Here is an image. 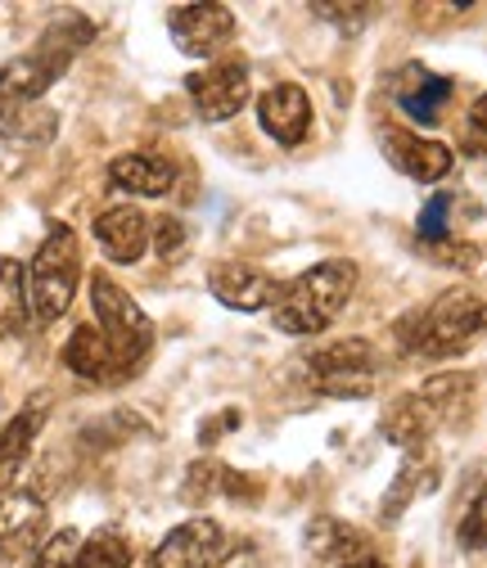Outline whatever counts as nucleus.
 <instances>
[{"label": "nucleus", "mask_w": 487, "mask_h": 568, "mask_svg": "<svg viewBox=\"0 0 487 568\" xmlns=\"http://www.w3.org/2000/svg\"><path fill=\"white\" fill-rule=\"evenodd\" d=\"M357 290V266L347 257H329L312 271H303L294 284H281V294L271 303V321L285 334H321L334 325V316L343 312V303Z\"/></svg>", "instance_id": "1"}, {"label": "nucleus", "mask_w": 487, "mask_h": 568, "mask_svg": "<svg viewBox=\"0 0 487 568\" xmlns=\"http://www.w3.org/2000/svg\"><path fill=\"white\" fill-rule=\"evenodd\" d=\"M78 275H82L78 235L68 226H54L28 266V312L37 316V325H54L68 312V303L78 294Z\"/></svg>", "instance_id": "2"}, {"label": "nucleus", "mask_w": 487, "mask_h": 568, "mask_svg": "<svg viewBox=\"0 0 487 568\" xmlns=\"http://www.w3.org/2000/svg\"><path fill=\"white\" fill-rule=\"evenodd\" d=\"M91 307H95V329L104 334V343L113 347V362H118V375H131L150 357L154 347V325L150 316L135 307V298L109 275H95L91 280Z\"/></svg>", "instance_id": "3"}, {"label": "nucleus", "mask_w": 487, "mask_h": 568, "mask_svg": "<svg viewBox=\"0 0 487 568\" xmlns=\"http://www.w3.org/2000/svg\"><path fill=\"white\" fill-rule=\"evenodd\" d=\"M469 393V379L465 375H443V379H434L425 393H406V397H397L393 406H388V415H384V438L393 443V447H420L438 424L460 406V397Z\"/></svg>", "instance_id": "4"}, {"label": "nucleus", "mask_w": 487, "mask_h": 568, "mask_svg": "<svg viewBox=\"0 0 487 568\" xmlns=\"http://www.w3.org/2000/svg\"><path fill=\"white\" fill-rule=\"evenodd\" d=\"M410 347L429 352V357H447V352H460L478 329H483V303L469 290H452L443 294L425 316H415L410 325Z\"/></svg>", "instance_id": "5"}, {"label": "nucleus", "mask_w": 487, "mask_h": 568, "mask_svg": "<svg viewBox=\"0 0 487 568\" xmlns=\"http://www.w3.org/2000/svg\"><path fill=\"white\" fill-rule=\"evenodd\" d=\"M307 371L329 397H371L375 393V352L366 338H343L307 357Z\"/></svg>", "instance_id": "6"}, {"label": "nucleus", "mask_w": 487, "mask_h": 568, "mask_svg": "<svg viewBox=\"0 0 487 568\" xmlns=\"http://www.w3.org/2000/svg\"><path fill=\"white\" fill-rule=\"evenodd\" d=\"M190 100L203 122H226L248 104V68L240 59L207 63L203 73H190Z\"/></svg>", "instance_id": "7"}, {"label": "nucleus", "mask_w": 487, "mask_h": 568, "mask_svg": "<svg viewBox=\"0 0 487 568\" xmlns=\"http://www.w3.org/2000/svg\"><path fill=\"white\" fill-rule=\"evenodd\" d=\"M176 50L190 59H213L231 37H235V14L226 6H181L168 19Z\"/></svg>", "instance_id": "8"}, {"label": "nucleus", "mask_w": 487, "mask_h": 568, "mask_svg": "<svg viewBox=\"0 0 487 568\" xmlns=\"http://www.w3.org/2000/svg\"><path fill=\"white\" fill-rule=\"evenodd\" d=\"M226 555V532L217 519H190L168 532L154 550V568H213Z\"/></svg>", "instance_id": "9"}, {"label": "nucleus", "mask_w": 487, "mask_h": 568, "mask_svg": "<svg viewBox=\"0 0 487 568\" xmlns=\"http://www.w3.org/2000/svg\"><path fill=\"white\" fill-rule=\"evenodd\" d=\"M257 118H262V131L275 140V145H303L307 131H312V100H307L303 87L281 82L257 100Z\"/></svg>", "instance_id": "10"}, {"label": "nucleus", "mask_w": 487, "mask_h": 568, "mask_svg": "<svg viewBox=\"0 0 487 568\" xmlns=\"http://www.w3.org/2000/svg\"><path fill=\"white\" fill-rule=\"evenodd\" d=\"M207 290H213L217 303L235 307V312H262L275 303L281 284H275L266 271L248 266V262H217L213 275H207Z\"/></svg>", "instance_id": "11"}, {"label": "nucleus", "mask_w": 487, "mask_h": 568, "mask_svg": "<svg viewBox=\"0 0 487 568\" xmlns=\"http://www.w3.org/2000/svg\"><path fill=\"white\" fill-rule=\"evenodd\" d=\"M95 240L104 248L109 262H141L145 248H150V222H145V212L141 207H109L95 217Z\"/></svg>", "instance_id": "12"}, {"label": "nucleus", "mask_w": 487, "mask_h": 568, "mask_svg": "<svg viewBox=\"0 0 487 568\" xmlns=\"http://www.w3.org/2000/svg\"><path fill=\"white\" fill-rule=\"evenodd\" d=\"M45 537V501L32 491L0 496V555H23Z\"/></svg>", "instance_id": "13"}, {"label": "nucleus", "mask_w": 487, "mask_h": 568, "mask_svg": "<svg viewBox=\"0 0 487 568\" xmlns=\"http://www.w3.org/2000/svg\"><path fill=\"white\" fill-rule=\"evenodd\" d=\"M68 63L50 59L45 50H32V54H19L10 63H0V100H10V104H37L54 78L63 73Z\"/></svg>", "instance_id": "14"}, {"label": "nucleus", "mask_w": 487, "mask_h": 568, "mask_svg": "<svg viewBox=\"0 0 487 568\" xmlns=\"http://www.w3.org/2000/svg\"><path fill=\"white\" fill-rule=\"evenodd\" d=\"M41 419H45V402L37 397L32 406H23L6 429H0V496H10V487H14V478L28 460V447L41 434Z\"/></svg>", "instance_id": "15"}, {"label": "nucleus", "mask_w": 487, "mask_h": 568, "mask_svg": "<svg viewBox=\"0 0 487 568\" xmlns=\"http://www.w3.org/2000/svg\"><path fill=\"white\" fill-rule=\"evenodd\" d=\"M109 181H113L118 190H131V194L159 199V194H168V190H172L176 168H172L168 159H159V154H122V159H113Z\"/></svg>", "instance_id": "16"}, {"label": "nucleus", "mask_w": 487, "mask_h": 568, "mask_svg": "<svg viewBox=\"0 0 487 568\" xmlns=\"http://www.w3.org/2000/svg\"><path fill=\"white\" fill-rule=\"evenodd\" d=\"M393 163L410 176V181H443L452 172V150L438 145V140H420V135H393L388 140Z\"/></svg>", "instance_id": "17"}, {"label": "nucleus", "mask_w": 487, "mask_h": 568, "mask_svg": "<svg viewBox=\"0 0 487 568\" xmlns=\"http://www.w3.org/2000/svg\"><path fill=\"white\" fill-rule=\"evenodd\" d=\"M63 366L91 379V384H104V379H118V362H113V347L104 343V334L95 325H82L73 329V338H68L63 347Z\"/></svg>", "instance_id": "18"}, {"label": "nucleus", "mask_w": 487, "mask_h": 568, "mask_svg": "<svg viewBox=\"0 0 487 568\" xmlns=\"http://www.w3.org/2000/svg\"><path fill=\"white\" fill-rule=\"evenodd\" d=\"M447 100H452V82H447V78L425 73V68H410L406 87L397 91V104H402V109H406L415 122H420V126H434Z\"/></svg>", "instance_id": "19"}, {"label": "nucleus", "mask_w": 487, "mask_h": 568, "mask_svg": "<svg viewBox=\"0 0 487 568\" xmlns=\"http://www.w3.org/2000/svg\"><path fill=\"white\" fill-rule=\"evenodd\" d=\"M59 126V118L41 104H10L0 100V140L6 145H41V140H50Z\"/></svg>", "instance_id": "20"}, {"label": "nucleus", "mask_w": 487, "mask_h": 568, "mask_svg": "<svg viewBox=\"0 0 487 568\" xmlns=\"http://www.w3.org/2000/svg\"><path fill=\"white\" fill-rule=\"evenodd\" d=\"M28 321V271L14 257H0V338L19 334Z\"/></svg>", "instance_id": "21"}, {"label": "nucleus", "mask_w": 487, "mask_h": 568, "mask_svg": "<svg viewBox=\"0 0 487 568\" xmlns=\"http://www.w3.org/2000/svg\"><path fill=\"white\" fill-rule=\"evenodd\" d=\"M78 568H131V546L122 532L100 528L95 537H82V555Z\"/></svg>", "instance_id": "22"}, {"label": "nucleus", "mask_w": 487, "mask_h": 568, "mask_svg": "<svg viewBox=\"0 0 487 568\" xmlns=\"http://www.w3.org/2000/svg\"><path fill=\"white\" fill-rule=\"evenodd\" d=\"M434 483H438V469L429 465V469L420 474V452H415V456L406 460V469L397 474V483H393V496L384 501V519H397V515L406 510V501H415V496H425Z\"/></svg>", "instance_id": "23"}, {"label": "nucleus", "mask_w": 487, "mask_h": 568, "mask_svg": "<svg viewBox=\"0 0 487 568\" xmlns=\"http://www.w3.org/2000/svg\"><path fill=\"white\" fill-rule=\"evenodd\" d=\"M78 555H82V532L73 528H59L54 537H45L32 555L28 568H78Z\"/></svg>", "instance_id": "24"}, {"label": "nucleus", "mask_w": 487, "mask_h": 568, "mask_svg": "<svg viewBox=\"0 0 487 568\" xmlns=\"http://www.w3.org/2000/svg\"><path fill=\"white\" fill-rule=\"evenodd\" d=\"M447 217H452V199L447 194H434L420 212V240L425 244H443L447 240Z\"/></svg>", "instance_id": "25"}, {"label": "nucleus", "mask_w": 487, "mask_h": 568, "mask_svg": "<svg viewBox=\"0 0 487 568\" xmlns=\"http://www.w3.org/2000/svg\"><path fill=\"white\" fill-rule=\"evenodd\" d=\"M460 546L465 550H487V491L478 496V501L465 510V519H460Z\"/></svg>", "instance_id": "26"}, {"label": "nucleus", "mask_w": 487, "mask_h": 568, "mask_svg": "<svg viewBox=\"0 0 487 568\" xmlns=\"http://www.w3.org/2000/svg\"><path fill=\"white\" fill-rule=\"evenodd\" d=\"M307 546H312V550H321V555H334L338 546H357V537L347 532L343 524H334V519H321V524H312Z\"/></svg>", "instance_id": "27"}, {"label": "nucleus", "mask_w": 487, "mask_h": 568, "mask_svg": "<svg viewBox=\"0 0 487 568\" xmlns=\"http://www.w3.org/2000/svg\"><path fill=\"white\" fill-rule=\"evenodd\" d=\"M154 248H159L163 257H176V253L185 248V231H181L176 217H163V222L154 226Z\"/></svg>", "instance_id": "28"}, {"label": "nucleus", "mask_w": 487, "mask_h": 568, "mask_svg": "<svg viewBox=\"0 0 487 568\" xmlns=\"http://www.w3.org/2000/svg\"><path fill=\"white\" fill-rule=\"evenodd\" d=\"M469 126H474L478 135H487V95H478V104L469 109Z\"/></svg>", "instance_id": "29"}, {"label": "nucleus", "mask_w": 487, "mask_h": 568, "mask_svg": "<svg viewBox=\"0 0 487 568\" xmlns=\"http://www.w3.org/2000/svg\"><path fill=\"white\" fill-rule=\"evenodd\" d=\"M343 568H384V564H379L375 555H357V559H347Z\"/></svg>", "instance_id": "30"}]
</instances>
